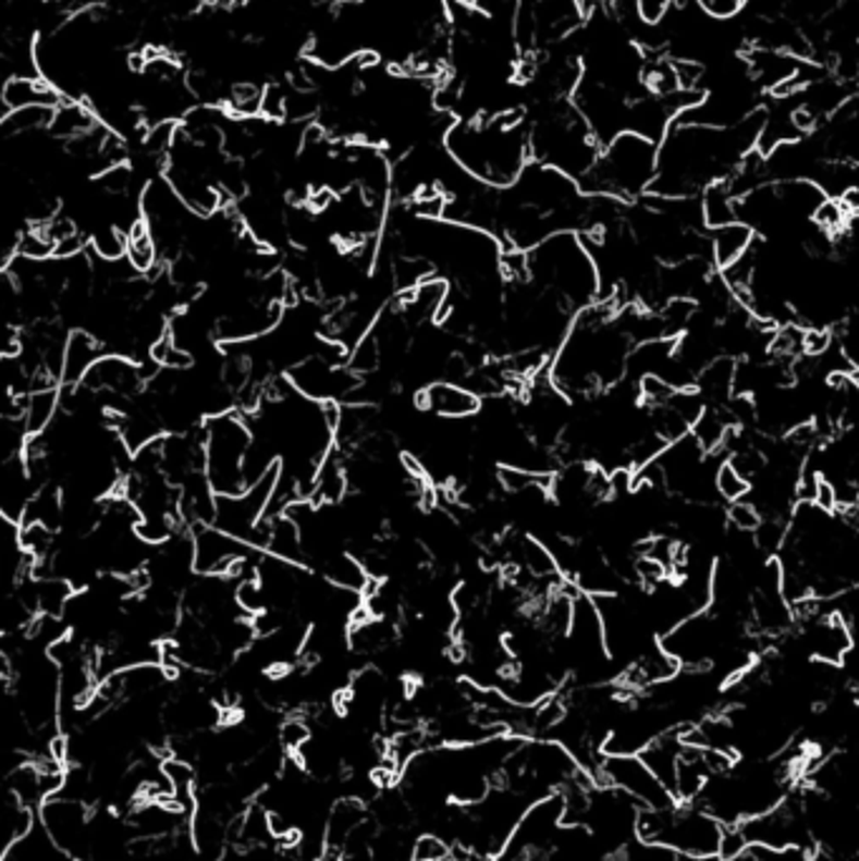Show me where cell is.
Instances as JSON below:
<instances>
[{"instance_id":"obj_1","label":"cell","mask_w":859,"mask_h":861,"mask_svg":"<svg viewBox=\"0 0 859 861\" xmlns=\"http://www.w3.org/2000/svg\"><path fill=\"white\" fill-rule=\"evenodd\" d=\"M764 109L744 124L719 128L673 122L658 144V176L650 195L701 197L719 182H728L744 159L759 149Z\"/></svg>"},{"instance_id":"obj_8","label":"cell","mask_w":859,"mask_h":861,"mask_svg":"<svg viewBox=\"0 0 859 861\" xmlns=\"http://www.w3.org/2000/svg\"><path fill=\"white\" fill-rule=\"evenodd\" d=\"M205 471L217 496L243 494L250 487L247 458L253 448V431L243 410H224L203 423Z\"/></svg>"},{"instance_id":"obj_10","label":"cell","mask_w":859,"mask_h":861,"mask_svg":"<svg viewBox=\"0 0 859 861\" xmlns=\"http://www.w3.org/2000/svg\"><path fill=\"white\" fill-rule=\"evenodd\" d=\"M592 778L598 784L613 786L625 796H630L633 801L640 803V809H668L673 803H678L676 796L671 794V788L650 771L648 763L638 753H605Z\"/></svg>"},{"instance_id":"obj_19","label":"cell","mask_w":859,"mask_h":861,"mask_svg":"<svg viewBox=\"0 0 859 861\" xmlns=\"http://www.w3.org/2000/svg\"><path fill=\"white\" fill-rule=\"evenodd\" d=\"M126 262H130L134 272H139V275L151 272L159 262H162V255H159V249L155 245V239H151L144 220L136 224L130 235H126Z\"/></svg>"},{"instance_id":"obj_4","label":"cell","mask_w":859,"mask_h":861,"mask_svg":"<svg viewBox=\"0 0 859 861\" xmlns=\"http://www.w3.org/2000/svg\"><path fill=\"white\" fill-rule=\"evenodd\" d=\"M527 280L580 312L602 297L598 265L580 232H557L527 253Z\"/></svg>"},{"instance_id":"obj_18","label":"cell","mask_w":859,"mask_h":861,"mask_svg":"<svg viewBox=\"0 0 859 861\" xmlns=\"http://www.w3.org/2000/svg\"><path fill=\"white\" fill-rule=\"evenodd\" d=\"M701 207H703V222L705 230H716L724 227V224L738 222V197L736 192L731 189L728 182H719L709 187L701 195Z\"/></svg>"},{"instance_id":"obj_15","label":"cell","mask_w":859,"mask_h":861,"mask_svg":"<svg viewBox=\"0 0 859 861\" xmlns=\"http://www.w3.org/2000/svg\"><path fill=\"white\" fill-rule=\"evenodd\" d=\"M0 101H3V109L8 114V111L30 109V107L59 109L63 103V96L41 76H13L5 78Z\"/></svg>"},{"instance_id":"obj_3","label":"cell","mask_w":859,"mask_h":861,"mask_svg":"<svg viewBox=\"0 0 859 861\" xmlns=\"http://www.w3.org/2000/svg\"><path fill=\"white\" fill-rule=\"evenodd\" d=\"M444 147L471 180L496 189L515 184L532 162L529 126L517 109L494 116L454 119Z\"/></svg>"},{"instance_id":"obj_5","label":"cell","mask_w":859,"mask_h":861,"mask_svg":"<svg viewBox=\"0 0 859 861\" xmlns=\"http://www.w3.org/2000/svg\"><path fill=\"white\" fill-rule=\"evenodd\" d=\"M600 142L590 132L573 99L544 101L529 124V151L535 162L555 167L582 182L600 157Z\"/></svg>"},{"instance_id":"obj_12","label":"cell","mask_w":859,"mask_h":861,"mask_svg":"<svg viewBox=\"0 0 859 861\" xmlns=\"http://www.w3.org/2000/svg\"><path fill=\"white\" fill-rule=\"evenodd\" d=\"M195 542V569L197 575H235L245 562H250L255 546L240 542L214 525L192 527Z\"/></svg>"},{"instance_id":"obj_13","label":"cell","mask_w":859,"mask_h":861,"mask_svg":"<svg viewBox=\"0 0 859 861\" xmlns=\"http://www.w3.org/2000/svg\"><path fill=\"white\" fill-rule=\"evenodd\" d=\"M481 401L484 398L479 393L452 381H437L427 385V389H421L419 393L421 410L439 418H449V421H467V418H474L479 414Z\"/></svg>"},{"instance_id":"obj_6","label":"cell","mask_w":859,"mask_h":861,"mask_svg":"<svg viewBox=\"0 0 859 861\" xmlns=\"http://www.w3.org/2000/svg\"><path fill=\"white\" fill-rule=\"evenodd\" d=\"M658 176V144L646 136L623 132L600 149L590 174L580 182L585 195L613 197L633 205L653 189Z\"/></svg>"},{"instance_id":"obj_14","label":"cell","mask_w":859,"mask_h":861,"mask_svg":"<svg viewBox=\"0 0 859 861\" xmlns=\"http://www.w3.org/2000/svg\"><path fill=\"white\" fill-rule=\"evenodd\" d=\"M107 356L101 341L88 330H71L66 337V353H63V373L61 385H78L91 373V368Z\"/></svg>"},{"instance_id":"obj_9","label":"cell","mask_w":859,"mask_h":861,"mask_svg":"<svg viewBox=\"0 0 859 861\" xmlns=\"http://www.w3.org/2000/svg\"><path fill=\"white\" fill-rule=\"evenodd\" d=\"M567 824L565 796L550 794L544 799L535 801L519 819L515 832H512L507 847L496 861H542L555 847L562 826Z\"/></svg>"},{"instance_id":"obj_21","label":"cell","mask_w":859,"mask_h":861,"mask_svg":"<svg viewBox=\"0 0 859 861\" xmlns=\"http://www.w3.org/2000/svg\"><path fill=\"white\" fill-rule=\"evenodd\" d=\"M449 857H452V847L444 836L433 832L419 836L412 847V861H449Z\"/></svg>"},{"instance_id":"obj_11","label":"cell","mask_w":859,"mask_h":861,"mask_svg":"<svg viewBox=\"0 0 859 861\" xmlns=\"http://www.w3.org/2000/svg\"><path fill=\"white\" fill-rule=\"evenodd\" d=\"M91 814L88 803L53 796L38 807V819L46 834L51 836L59 849L78 861H88L91 851Z\"/></svg>"},{"instance_id":"obj_23","label":"cell","mask_w":859,"mask_h":861,"mask_svg":"<svg viewBox=\"0 0 859 861\" xmlns=\"http://www.w3.org/2000/svg\"><path fill=\"white\" fill-rule=\"evenodd\" d=\"M812 861H847L845 857H837L832 854V851H824V849H814L812 851Z\"/></svg>"},{"instance_id":"obj_16","label":"cell","mask_w":859,"mask_h":861,"mask_svg":"<svg viewBox=\"0 0 859 861\" xmlns=\"http://www.w3.org/2000/svg\"><path fill=\"white\" fill-rule=\"evenodd\" d=\"M757 232L744 222H731L724 227L711 230L709 245H711V260L719 270H726L731 265H736L741 257L749 253Z\"/></svg>"},{"instance_id":"obj_2","label":"cell","mask_w":859,"mask_h":861,"mask_svg":"<svg viewBox=\"0 0 859 861\" xmlns=\"http://www.w3.org/2000/svg\"><path fill=\"white\" fill-rule=\"evenodd\" d=\"M633 348L636 341L625 325L623 305L605 297L575 316L550 360V381L569 401L592 398L625 381Z\"/></svg>"},{"instance_id":"obj_22","label":"cell","mask_w":859,"mask_h":861,"mask_svg":"<svg viewBox=\"0 0 859 861\" xmlns=\"http://www.w3.org/2000/svg\"><path fill=\"white\" fill-rule=\"evenodd\" d=\"M312 738V730L303 718H287L280 723V743L291 755H295L300 748Z\"/></svg>"},{"instance_id":"obj_7","label":"cell","mask_w":859,"mask_h":861,"mask_svg":"<svg viewBox=\"0 0 859 861\" xmlns=\"http://www.w3.org/2000/svg\"><path fill=\"white\" fill-rule=\"evenodd\" d=\"M724 824L698 803H673L668 809H643L638 839L668 847L688 861L716 859L724 841Z\"/></svg>"},{"instance_id":"obj_17","label":"cell","mask_w":859,"mask_h":861,"mask_svg":"<svg viewBox=\"0 0 859 861\" xmlns=\"http://www.w3.org/2000/svg\"><path fill=\"white\" fill-rule=\"evenodd\" d=\"M0 826H3V854L11 847H15L21 839L34 832V814H30L28 803H23L11 788H5L3 796V811H0Z\"/></svg>"},{"instance_id":"obj_20","label":"cell","mask_w":859,"mask_h":861,"mask_svg":"<svg viewBox=\"0 0 859 861\" xmlns=\"http://www.w3.org/2000/svg\"><path fill=\"white\" fill-rule=\"evenodd\" d=\"M716 492L721 496V502H726V504L741 502V499H746L751 492L749 479H746L744 473L728 462V458L719 466V471H716Z\"/></svg>"}]
</instances>
